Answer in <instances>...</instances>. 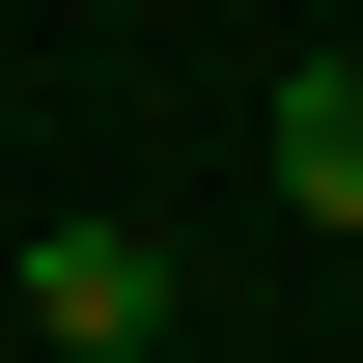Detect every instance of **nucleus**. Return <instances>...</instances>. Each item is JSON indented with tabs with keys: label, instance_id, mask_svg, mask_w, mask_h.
<instances>
[{
	"label": "nucleus",
	"instance_id": "1",
	"mask_svg": "<svg viewBox=\"0 0 363 363\" xmlns=\"http://www.w3.org/2000/svg\"><path fill=\"white\" fill-rule=\"evenodd\" d=\"M28 335L56 363H140V335H168V252H140V224H28Z\"/></svg>",
	"mask_w": 363,
	"mask_h": 363
},
{
	"label": "nucleus",
	"instance_id": "2",
	"mask_svg": "<svg viewBox=\"0 0 363 363\" xmlns=\"http://www.w3.org/2000/svg\"><path fill=\"white\" fill-rule=\"evenodd\" d=\"M279 196H308V224H363V84H279Z\"/></svg>",
	"mask_w": 363,
	"mask_h": 363
}]
</instances>
